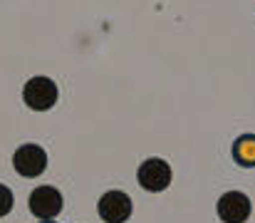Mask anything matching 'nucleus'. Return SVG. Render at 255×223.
<instances>
[{"mask_svg": "<svg viewBox=\"0 0 255 223\" xmlns=\"http://www.w3.org/2000/svg\"><path fill=\"white\" fill-rule=\"evenodd\" d=\"M12 204H15V199H12L10 186L0 184V219H2V216H7V214L12 211Z\"/></svg>", "mask_w": 255, "mask_h": 223, "instance_id": "obj_8", "label": "nucleus"}, {"mask_svg": "<svg viewBox=\"0 0 255 223\" xmlns=\"http://www.w3.org/2000/svg\"><path fill=\"white\" fill-rule=\"evenodd\" d=\"M233 159L246 166V169H253L255 166V134H243L236 139L233 144Z\"/></svg>", "mask_w": 255, "mask_h": 223, "instance_id": "obj_7", "label": "nucleus"}, {"mask_svg": "<svg viewBox=\"0 0 255 223\" xmlns=\"http://www.w3.org/2000/svg\"><path fill=\"white\" fill-rule=\"evenodd\" d=\"M171 179H173V171H171V164L159 159V156H151L146 161H141L139 171H136V181L144 191L149 194H161L171 186Z\"/></svg>", "mask_w": 255, "mask_h": 223, "instance_id": "obj_2", "label": "nucleus"}, {"mask_svg": "<svg viewBox=\"0 0 255 223\" xmlns=\"http://www.w3.org/2000/svg\"><path fill=\"white\" fill-rule=\"evenodd\" d=\"M62 206H65V199H62L60 189L47 186V184L32 189L30 196H27V209L40 221H55V216H60Z\"/></svg>", "mask_w": 255, "mask_h": 223, "instance_id": "obj_3", "label": "nucleus"}, {"mask_svg": "<svg viewBox=\"0 0 255 223\" xmlns=\"http://www.w3.org/2000/svg\"><path fill=\"white\" fill-rule=\"evenodd\" d=\"M12 169L22 179H35L47 169V151L40 144H20L12 154Z\"/></svg>", "mask_w": 255, "mask_h": 223, "instance_id": "obj_5", "label": "nucleus"}, {"mask_svg": "<svg viewBox=\"0 0 255 223\" xmlns=\"http://www.w3.org/2000/svg\"><path fill=\"white\" fill-rule=\"evenodd\" d=\"M57 99H60V89H57L55 79H50L45 74L30 77L22 87V102L32 112H47L57 104Z\"/></svg>", "mask_w": 255, "mask_h": 223, "instance_id": "obj_1", "label": "nucleus"}, {"mask_svg": "<svg viewBox=\"0 0 255 223\" xmlns=\"http://www.w3.org/2000/svg\"><path fill=\"white\" fill-rule=\"evenodd\" d=\"M97 214L104 223H127L134 214V201L127 191H119V189H112L107 191L99 204H97Z\"/></svg>", "mask_w": 255, "mask_h": 223, "instance_id": "obj_4", "label": "nucleus"}, {"mask_svg": "<svg viewBox=\"0 0 255 223\" xmlns=\"http://www.w3.org/2000/svg\"><path fill=\"white\" fill-rule=\"evenodd\" d=\"M40 223H57V221H40Z\"/></svg>", "mask_w": 255, "mask_h": 223, "instance_id": "obj_9", "label": "nucleus"}, {"mask_svg": "<svg viewBox=\"0 0 255 223\" xmlns=\"http://www.w3.org/2000/svg\"><path fill=\"white\" fill-rule=\"evenodd\" d=\"M216 214L223 223H246L253 214V204L243 191H226L216 204Z\"/></svg>", "mask_w": 255, "mask_h": 223, "instance_id": "obj_6", "label": "nucleus"}]
</instances>
